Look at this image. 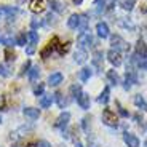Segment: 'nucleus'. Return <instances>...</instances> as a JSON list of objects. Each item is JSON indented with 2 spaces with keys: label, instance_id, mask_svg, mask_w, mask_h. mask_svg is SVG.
I'll use <instances>...</instances> for the list:
<instances>
[{
  "label": "nucleus",
  "instance_id": "nucleus-36",
  "mask_svg": "<svg viewBox=\"0 0 147 147\" xmlns=\"http://www.w3.org/2000/svg\"><path fill=\"white\" fill-rule=\"evenodd\" d=\"M88 147H99V144L93 134H88Z\"/></svg>",
  "mask_w": 147,
  "mask_h": 147
},
{
  "label": "nucleus",
  "instance_id": "nucleus-41",
  "mask_svg": "<svg viewBox=\"0 0 147 147\" xmlns=\"http://www.w3.org/2000/svg\"><path fill=\"white\" fill-rule=\"evenodd\" d=\"M26 53H27V55H32V53H34V47H32V45H30L29 48H26Z\"/></svg>",
  "mask_w": 147,
  "mask_h": 147
},
{
  "label": "nucleus",
  "instance_id": "nucleus-37",
  "mask_svg": "<svg viewBox=\"0 0 147 147\" xmlns=\"http://www.w3.org/2000/svg\"><path fill=\"white\" fill-rule=\"evenodd\" d=\"M0 75H2V77H8V75H10V72L7 70V67L2 66V64H0Z\"/></svg>",
  "mask_w": 147,
  "mask_h": 147
},
{
  "label": "nucleus",
  "instance_id": "nucleus-29",
  "mask_svg": "<svg viewBox=\"0 0 147 147\" xmlns=\"http://www.w3.org/2000/svg\"><path fill=\"white\" fill-rule=\"evenodd\" d=\"M115 106H117V110H118V114H120L121 117H125V118H128V117H129V112H128V110H126L123 106H121V104L118 102V101L115 102Z\"/></svg>",
  "mask_w": 147,
  "mask_h": 147
},
{
  "label": "nucleus",
  "instance_id": "nucleus-5",
  "mask_svg": "<svg viewBox=\"0 0 147 147\" xmlns=\"http://www.w3.org/2000/svg\"><path fill=\"white\" fill-rule=\"evenodd\" d=\"M69 121H70V114H69V112H63V114L56 118L55 126L58 129H61V131H64V129L67 128V125H69Z\"/></svg>",
  "mask_w": 147,
  "mask_h": 147
},
{
  "label": "nucleus",
  "instance_id": "nucleus-9",
  "mask_svg": "<svg viewBox=\"0 0 147 147\" xmlns=\"http://www.w3.org/2000/svg\"><path fill=\"white\" fill-rule=\"evenodd\" d=\"M91 63H93V66H94L98 70H102L104 53L101 51V50H98V51H94V55H93V59H91Z\"/></svg>",
  "mask_w": 147,
  "mask_h": 147
},
{
  "label": "nucleus",
  "instance_id": "nucleus-24",
  "mask_svg": "<svg viewBox=\"0 0 147 147\" xmlns=\"http://www.w3.org/2000/svg\"><path fill=\"white\" fill-rule=\"evenodd\" d=\"M91 69L90 67H83V69L80 70V80L82 82H88L90 80V77H91Z\"/></svg>",
  "mask_w": 147,
  "mask_h": 147
},
{
  "label": "nucleus",
  "instance_id": "nucleus-32",
  "mask_svg": "<svg viewBox=\"0 0 147 147\" xmlns=\"http://www.w3.org/2000/svg\"><path fill=\"white\" fill-rule=\"evenodd\" d=\"M134 104H136V107H139V109H144V107H146V101H144V98L141 94L134 96Z\"/></svg>",
  "mask_w": 147,
  "mask_h": 147
},
{
  "label": "nucleus",
  "instance_id": "nucleus-46",
  "mask_svg": "<svg viewBox=\"0 0 147 147\" xmlns=\"http://www.w3.org/2000/svg\"><path fill=\"white\" fill-rule=\"evenodd\" d=\"M146 147H147V141H146Z\"/></svg>",
  "mask_w": 147,
  "mask_h": 147
},
{
  "label": "nucleus",
  "instance_id": "nucleus-26",
  "mask_svg": "<svg viewBox=\"0 0 147 147\" xmlns=\"http://www.w3.org/2000/svg\"><path fill=\"white\" fill-rule=\"evenodd\" d=\"M70 93H72V98L74 99H78V96L82 94V86L80 85H72V86H70Z\"/></svg>",
  "mask_w": 147,
  "mask_h": 147
},
{
  "label": "nucleus",
  "instance_id": "nucleus-25",
  "mask_svg": "<svg viewBox=\"0 0 147 147\" xmlns=\"http://www.w3.org/2000/svg\"><path fill=\"white\" fill-rule=\"evenodd\" d=\"M134 3H136V0H120L121 8H123V10H128V11H131V10H133Z\"/></svg>",
  "mask_w": 147,
  "mask_h": 147
},
{
  "label": "nucleus",
  "instance_id": "nucleus-6",
  "mask_svg": "<svg viewBox=\"0 0 147 147\" xmlns=\"http://www.w3.org/2000/svg\"><path fill=\"white\" fill-rule=\"evenodd\" d=\"M48 0H30L29 2V10L32 13H43L47 8Z\"/></svg>",
  "mask_w": 147,
  "mask_h": 147
},
{
  "label": "nucleus",
  "instance_id": "nucleus-21",
  "mask_svg": "<svg viewBox=\"0 0 147 147\" xmlns=\"http://www.w3.org/2000/svg\"><path fill=\"white\" fill-rule=\"evenodd\" d=\"M107 80H109V83L110 85H115L117 86L118 83H120V77H118V74H117V70H107Z\"/></svg>",
  "mask_w": 147,
  "mask_h": 147
},
{
  "label": "nucleus",
  "instance_id": "nucleus-22",
  "mask_svg": "<svg viewBox=\"0 0 147 147\" xmlns=\"http://www.w3.org/2000/svg\"><path fill=\"white\" fill-rule=\"evenodd\" d=\"M27 74H29V78H30L32 82L38 80V77H40V67H38V66H32Z\"/></svg>",
  "mask_w": 147,
  "mask_h": 147
},
{
  "label": "nucleus",
  "instance_id": "nucleus-23",
  "mask_svg": "<svg viewBox=\"0 0 147 147\" xmlns=\"http://www.w3.org/2000/svg\"><path fill=\"white\" fill-rule=\"evenodd\" d=\"M53 96H55V101L58 102V106L61 107V109H64V107L67 106V99L64 98V94H63V93H59V91H58V93H55Z\"/></svg>",
  "mask_w": 147,
  "mask_h": 147
},
{
  "label": "nucleus",
  "instance_id": "nucleus-15",
  "mask_svg": "<svg viewBox=\"0 0 147 147\" xmlns=\"http://www.w3.org/2000/svg\"><path fill=\"white\" fill-rule=\"evenodd\" d=\"M96 32H98V35H99L101 38H107V37H109V26H107L104 21L98 22V24H96Z\"/></svg>",
  "mask_w": 147,
  "mask_h": 147
},
{
  "label": "nucleus",
  "instance_id": "nucleus-30",
  "mask_svg": "<svg viewBox=\"0 0 147 147\" xmlns=\"http://www.w3.org/2000/svg\"><path fill=\"white\" fill-rule=\"evenodd\" d=\"M26 40H27V35H26V34H19V35L15 38V43L19 45V47H24V45H26Z\"/></svg>",
  "mask_w": 147,
  "mask_h": 147
},
{
  "label": "nucleus",
  "instance_id": "nucleus-4",
  "mask_svg": "<svg viewBox=\"0 0 147 147\" xmlns=\"http://www.w3.org/2000/svg\"><path fill=\"white\" fill-rule=\"evenodd\" d=\"M58 45H59V38H58V37H53V40L50 42V43H48L47 47H45L43 50L40 51V56H42L43 59H47L48 56L55 51V50H58Z\"/></svg>",
  "mask_w": 147,
  "mask_h": 147
},
{
  "label": "nucleus",
  "instance_id": "nucleus-7",
  "mask_svg": "<svg viewBox=\"0 0 147 147\" xmlns=\"http://www.w3.org/2000/svg\"><path fill=\"white\" fill-rule=\"evenodd\" d=\"M107 59H109V63L112 64V66L118 67L121 64V56H120V51H117V50H109L107 51Z\"/></svg>",
  "mask_w": 147,
  "mask_h": 147
},
{
  "label": "nucleus",
  "instance_id": "nucleus-19",
  "mask_svg": "<svg viewBox=\"0 0 147 147\" xmlns=\"http://www.w3.org/2000/svg\"><path fill=\"white\" fill-rule=\"evenodd\" d=\"M0 11L2 13H5V16H7L8 19H15V16L18 15V8L16 7H3V8H0Z\"/></svg>",
  "mask_w": 147,
  "mask_h": 147
},
{
  "label": "nucleus",
  "instance_id": "nucleus-14",
  "mask_svg": "<svg viewBox=\"0 0 147 147\" xmlns=\"http://www.w3.org/2000/svg\"><path fill=\"white\" fill-rule=\"evenodd\" d=\"M77 104L80 106V109L88 110V109H90V104H91V99H90V94H86V93H82V94L78 96V99H77Z\"/></svg>",
  "mask_w": 147,
  "mask_h": 147
},
{
  "label": "nucleus",
  "instance_id": "nucleus-47",
  "mask_svg": "<svg viewBox=\"0 0 147 147\" xmlns=\"http://www.w3.org/2000/svg\"><path fill=\"white\" fill-rule=\"evenodd\" d=\"M0 15H2V11H0Z\"/></svg>",
  "mask_w": 147,
  "mask_h": 147
},
{
  "label": "nucleus",
  "instance_id": "nucleus-44",
  "mask_svg": "<svg viewBox=\"0 0 147 147\" xmlns=\"http://www.w3.org/2000/svg\"><path fill=\"white\" fill-rule=\"evenodd\" d=\"M0 123H2V117H0Z\"/></svg>",
  "mask_w": 147,
  "mask_h": 147
},
{
  "label": "nucleus",
  "instance_id": "nucleus-20",
  "mask_svg": "<svg viewBox=\"0 0 147 147\" xmlns=\"http://www.w3.org/2000/svg\"><path fill=\"white\" fill-rule=\"evenodd\" d=\"M109 99H110V88H109V86H104L102 93H101L99 98H98V102L106 106V104L109 102Z\"/></svg>",
  "mask_w": 147,
  "mask_h": 147
},
{
  "label": "nucleus",
  "instance_id": "nucleus-2",
  "mask_svg": "<svg viewBox=\"0 0 147 147\" xmlns=\"http://www.w3.org/2000/svg\"><path fill=\"white\" fill-rule=\"evenodd\" d=\"M138 83V74L136 70L133 69V67H126V74H125V82H123V88L125 90H129L133 85Z\"/></svg>",
  "mask_w": 147,
  "mask_h": 147
},
{
  "label": "nucleus",
  "instance_id": "nucleus-35",
  "mask_svg": "<svg viewBox=\"0 0 147 147\" xmlns=\"http://www.w3.org/2000/svg\"><path fill=\"white\" fill-rule=\"evenodd\" d=\"M43 91H45V85L43 83H38L35 88H34V94H35V96H42V94H43Z\"/></svg>",
  "mask_w": 147,
  "mask_h": 147
},
{
  "label": "nucleus",
  "instance_id": "nucleus-40",
  "mask_svg": "<svg viewBox=\"0 0 147 147\" xmlns=\"http://www.w3.org/2000/svg\"><path fill=\"white\" fill-rule=\"evenodd\" d=\"M5 55H7V61H15V59H16L15 53H13V55H11V53L8 51V50H7V51H5Z\"/></svg>",
  "mask_w": 147,
  "mask_h": 147
},
{
  "label": "nucleus",
  "instance_id": "nucleus-38",
  "mask_svg": "<svg viewBox=\"0 0 147 147\" xmlns=\"http://www.w3.org/2000/svg\"><path fill=\"white\" fill-rule=\"evenodd\" d=\"M35 147H51V144L48 142V141H43V139H42V141H38V142H37Z\"/></svg>",
  "mask_w": 147,
  "mask_h": 147
},
{
  "label": "nucleus",
  "instance_id": "nucleus-1",
  "mask_svg": "<svg viewBox=\"0 0 147 147\" xmlns=\"http://www.w3.org/2000/svg\"><path fill=\"white\" fill-rule=\"evenodd\" d=\"M101 118H102L104 125L112 126V128H117V126H118V117H117V114H115L112 109H109V107H106V109L102 110Z\"/></svg>",
  "mask_w": 147,
  "mask_h": 147
},
{
  "label": "nucleus",
  "instance_id": "nucleus-16",
  "mask_svg": "<svg viewBox=\"0 0 147 147\" xmlns=\"http://www.w3.org/2000/svg\"><path fill=\"white\" fill-rule=\"evenodd\" d=\"M80 18H82V15H77V13L70 15L69 19H67V26L70 29H78V26H80Z\"/></svg>",
  "mask_w": 147,
  "mask_h": 147
},
{
  "label": "nucleus",
  "instance_id": "nucleus-10",
  "mask_svg": "<svg viewBox=\"0 0 147 147\" xmlns=\"http://www.w3.org/2000/svg\"><path fill=\"white\" fill-rule=\"evenodd\" d=\"M78 43L82 45V48L85 50V47H91L93 45V35L86 30V32H83V34H80L78 35Z\"/></svg>",
  "mask_w": 147,
  "mask_h": 147
},
{
  "label": "nucleus",
  "instance_id": "nucleus-42",
  "mask_svg": "<svg viewBox=\"0 0 147 147\" xmlns=\"http://www.w3.org/2000/svg\"><path fill=\"white\" fill-rule=\"evenodd\" d=\"M75 147H83V144H82V142H77V144H75Z\"/></svg>",
  "mask_w": 147,
  "mask_h": 147
},
{
  "label": "nucleus",
  "instance_id": "nucleus-28",
  "mask_svg": "<svg viewBox=\"0 0 147 147\" xmlns=\"http://www.w3.org/2000/svg\"><path fill=\"white\" fill-rule=\"evenodd\" d=\"M50 3H51V10H55L56 13H63L64 11V8L59 3V0H50Z\"/></svg>",
  "mask_w": 147,
  "mask_h": 147
},
{
  "label": "nucleus",
  "instance_id": "nucleus-11",
  "mask_svg": "<svg viewBox=\"0 0 147 147\" xmlns=\"http://www.w3.org/2000/svg\"><path fill=\"white\" fill-rule=\"evenodd\" d=\"M22 114L29 120H37V118L40 117V109H37V107H24Z\"/></svg>",
  "mask_w": 147,
  "mask_h": 147
},
{
  "label": "nucleus",
  "instance_id": "nucleus-17",
  "mask_svg": "<svg viewBox=\"0 0 147 147\" xmlns=\"http://www.w3.org/2000/svg\"><path fill=\"white\" fill-rule=\"evenodd\" d=\"M86 58H88V55H86V50H83V48H80L74 53V61L77 64H83L86 61Z\"/></svg>",
  "mask_w": 147,
  "mask_h": 147
},
{
  "label": "nucleus",
  "instance_id": "nucleus-34",
  "mask_svg": "<svg viewBox=\"0 0 147 147\" xmlns=\"http://www.w3.org/2000/svg\"><path fill=\"white\" fill-rule=\"evenodd\" d=\"M94 3H96V11L98 13H102L104 7H106V0H94Z\"/></svg>",
  "mask_w": 147,
  "mask_h": 147
},
{
  "label": "nucleus",
  "instance_id": "nucleus-18",
  "mask_svg": "<svg viewBox=\"0 0 147 147\" xmlns=\"http://www.w3.org/2000/svg\"><path fill=\"white\" fill-rule=\"evenodd\" d=\"M53 101H55V96H53V94H42L40 107H42V109H48V107H51Z\"/></svg>",
  "mask_w": 147,
  "mask_h": 147
},
{
  "label": "nucleus",
  "instance_id": "nucleus-27",
  "mask_svg": "<svg viewBox=\"0 0 147 147\" xmlns=\"http://www.w3.org/2000/svg\"><path fill=\"white\" fill-rule=\"evenodd\" d=\"M27 38H29V42H30V45H37V42H38V34L35 32V30H30L29 34H27Z\"/></svg>",
  "mask_w": 147,
  "mask_h": 147
},
{
  "label": "nucleus",
  "instance_id": "nucleus-45",
  "mask_svg": "<svg viewBox=\"0 0 147 147\" xmlns=\"http://www.w3.org/2000/svg\"><path fill=\"white\" fill-rule=\"evenodd\" d=\"M13 147H19V146H13Z\"/></svg>",
  "mask_w": 147,
  "mask_h": 147
},
{
  "label": "nucleus",
  "instance_id": "nucleus-8",
  "mask_svg": "<svg viewBox=\"0 0 147 147\" xmlns=\"http://www.w3.org/2000/svg\"><path fill=\"white\" fill-rule=\"evenodd\" d=\"M134 55H136L138 58H141V59L147 58V45H146V42H144L142 38H139V40L136 42V53H134Z\"/></svg>",
  "mask_w": 147,
  "mask_h": 147
},
{
  "label": "nucleus",
  "instance_id": "nucleus-12",
  "mask_svg": "<svg viewBox=\"0 0 147 147\" xmlns=\"http://www.w3.org/2000/svg\"><path fill=\"white\" fill-rule=\"evenodd\" d=\"M63 80H64V75L61 72H53L48 77V85L50 86H58V85L63 83Z\"/></svg>",
  "mask_w": 147,
  "mask_h": 147
},
{
  "label": "nucleus",
  "instance_id": "nucleus-31",
  "mask_svg": "<svg viewBox=\"0 0 147 147\" xmlns=\"http://www.w3.org/2000/svg\"><path fill=\"white\" fill-rule=\"evenodd\" d=\"M0 42H2L3 45H7L8 48H11L13 45H16L15 43V38H11V37H3V35H2V37H0Z\"/></svg>",
  "mask_w": 147,
  "mask_h": 147
},
{
  "label": "nucleus",
  "instance_id": "nucleus-3",
  "mask_svg": "<svg viewBox=\"0 0 147 147\" xmlns=\"http://www.w3.org/2000/svg\"><path fill=\"white\" fill-rule=\"evenodd\" d=\"M110 45H112V48H114V50H117V51L129 50L128 43H126V42L123 40L120 35H112V37H110Z\"/></svg>",
  "mask_w": 147,
  "mask_h": 147
},
{
  "label": "nucleus",
  "instance_id": "nucleus-33",
  "mask_svg": "<svg viewBox=\"0 0 147 147\" xmlns=\"http://www.w3.org/2000/svg\"><path fill=\"white\" fill-rule=\"evenodd\" d=\"M90 125H91V117H85L82 120V128H83V131L90 133Z\"/></svg>",
  "mask_w": 147,
  "mask_h": 147
},
{
  "label": "nucleus",
  "instance_id": "nucleus-13",
  "mask_svg": "<svg viewBox=\"0 0 147 147\" xmlns=\"http://www.w3.org/2000/svg\"><path fill=\"white\" fill-rule=\"evenodd\" d=\"M123 141H125V144L128 147H139V139H138V136H134L133 133L126 131L125 134H123Z\"/></svg>",
  "mask_w": 147,
  "mask_h": 147
},
{
  "label": "nucleus",
  "instance_id": "nucleus-39",
  "mask_svg": "<svg viewBox=\"0 0 147 147\" xmlns=\"http://www.w3.org/2000/svg\"><path fill=\"white\" fill-rule=\"evenodd\" d=\"M29 69H30V63L27 61V63L24 64V66H22V72H21V75H24L26 72H29Z\"/></svg>",
  "mask_w": 147,
  "mask_h": 147
},
{
  "label": "nucleus",
  "instance_id": "nucleus-43",
  "mask_svg": "<svg viewBox=\"0 0 147 147\" xmlns=\"http://www.w3.org/2000/svg\"><path fill=\"white\" fill-rule=\"evenodd\" d=\"M144 109H146V110H147V102H146V107H144Z\"/></svg>",
  "mask_w": 147,
  "mask_h": 147
}]
</instances>
